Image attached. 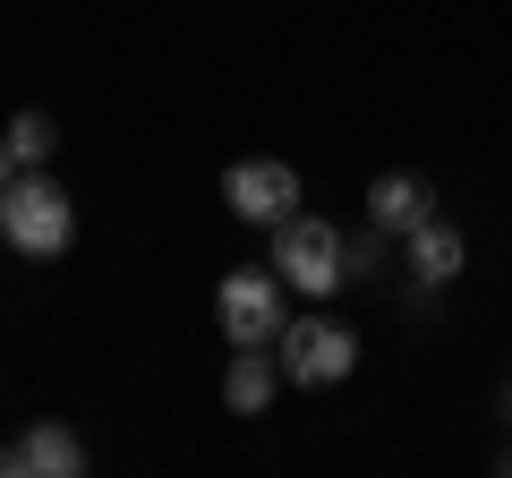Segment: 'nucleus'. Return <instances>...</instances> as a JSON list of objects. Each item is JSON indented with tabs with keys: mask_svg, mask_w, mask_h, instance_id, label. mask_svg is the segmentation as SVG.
<instances>
[{
	"mask_svg": "<svg viewBox=\"0 0 512 478\" xmlns=\"http://www.w3.org/2000/svg\"><path fill=\"white\" fill-rule=\"evenodd\" d=\"M77 231V205L52 171H18V180L0 188V239L18 248V257H60Z\"/></svg>",
	"mask_w": 512,
	"mask_h": 478,
	"instance_id": "f257e3e1",
	"label": "nucleus"
},
{
	"mask_svg": "<svg viewBox=\"0 0 512 478\" xmlns=\"http://www.w3.org/2000/svg\"><path fill=\"white\" fill-rule=\"evenodd\" d=\"M274 274H291V291H308V299H333L350 282V239L316 214H291V222H274Z\"/></svg>",
	"mask_w": 512,
	"mask_h": 478,
	"instance_id": "f03ea898",
	"label": "nucleus"
},
{
	"mask_svg": "<svg viewBox=\"0 0 512 478\" xmlns=\"http://www.w3.org/2000/svg\"><path fill=\"white\" fill-rule=\"evenodd\" d=\"M214 316H222V342L231 350H265V342H282V325H291V308H282V274L265 265H239V274H222V291H214Z\"/></svg>",
	"mask_w": 512,
	"mask_h": 478,
	"instance_id": "7ed1b4c3",
	"label": "nucleus"
},
{
	"mask_svg": "<svg viewBox=\"0 0 512 478\" xmlns=\"http://www.w3.org/2000/svg\"><path fill=\"white\" fill-rule=\"evenodd\" d=\"M282 376L291 385H342L350 368H359V342H350L333 316H299V325H282Z\"/></svg>",
	"mask_w": 512,
	"mask_h": 478,
	"instance_id": "20e7f679",
	"label": "nucleus"
},
{
	"mask_svg": "<svg viewBox=\"0 0 512 478\" xmlns=\"http://www.w3.org/2000/svg\"><path fill=\"white\" fill-rule=\"evenodd\" d=\"M222 197H231L239 222H265V231H274V222L299 214V171L256 154V163H231V171H222Z\"/></svg>",
	"mask_w": 512,
	"mask_h": 478,
	"instance_id": "39448f33",
	"label": "nucleus"
},
{
	"mask_svg": "<svg viewBox=\"0 0 512 478\" xmlns=\"http://www.w3.org/2000/svg\"><path fill=\"white\" fill-rule=\"evenodd\" d=\"M436 214V197H427V180L419 171H384L376 188H367V222H376V231H419V222Z\"/></svg>",
	"mask_w": 512,
	"mask_h": 478,
	"instance_id": "423d86ee",
	"label": "nucleus"
},
{
	"mask_svg": "<svg viewBox=\"0 0 512 478\" xmlns=\"http://www.w3.org/2000/svg\"><path fill=\"white\" fill-rule=\"evenodd\" d=\"M18 453H26V478H86V436L60 419H35L18 436Z\"/></svg>",
	"mask_w": 512,
	"mask_h": 478,
	"instance_id": "0eeeda50",
	"label": "nucleus"
},
{
	"mask_svg": "<svg viewBox=\"0 0 512 478\" xmlns=\"http://www.w3.org/2000/svg\"><path fill=\"white\" fill-rule=\"evenodd\" d=\"M282 393V350L265 342V350H231V376H222V402L239 410V419H256V410Z\"/></svg>",
	"mask_w": 512,
	"mask_h": 478,
	"instance_id": "6e6552de",
	"label": "nucleus"
},
{
	"mask_svg": "<svg viewBox=\"0 0 512 478\" xmlns=\"http://www.w3.org/2000/svg\"><path fill=\"white\" fill-rule=\"evenodd\" d=\"M461 257H470V248H461V231H453V222H436V214H427L419 231H410V274H419L427 291H436V282H453V274H461Z\"/></svg>",
	"mask_w": 512,
	"mask_h": 478,
	"instance_id": "1a4fd4ad",
	"label": "nucleus"
},
{
	"mask_svg": "<svg viewBox=\"0 0 512 478\" xmlns=\"http://www.w3.org/2000/svg\"><path fill=\"white\" fill-rule=\"evenodd\" d=\"M9 154H18V171H35V163H52V146H60V129H52V111H18L9 120Z\"/></svg>",
	"mask_w": 512,
	"mask_h": 478,
	"instance_id": "9d476101",
	"label": "nucleus"
},
{
	"mask_svg": "<svg viewBox=\"0 0 512 478\" xmlns=\"http://www.w3.org/2000/svg\"><path fill=\"white\" fill-rule=\"evenodd\" d=\"M376 265H384V231H359V239H350V282L376 274Z\"/></svg>",
	"mask_w": 512,
	"mask_h": 478,
	"instance_id": "9b49d317",
	"label": "nucleus"
},
{
	"mask_svg": "<svg viewBox=\"0 0 512 478\" xmlns=\"http://www.w3.org/2000/svg\"><path fill=\"white\" fill-rule=\"evenodd\" d=\"M0 478H26V453H18V444H0Z\"/></svg>",
	"mask_w": 512,
	"mask_h": 478,
	"instance_id": "f8f14e48",
	"label": "nucleus"
},
{
	"mask_svg": "<svg viewBox=\"0 0 512 478\" xmlns=\"http://www.w3.org/2000/svg\"><path fill=\"white\" fill-rule=\"evenodd\" d=\"M9 180H18V154H9V137H0V188H9Z\"/></svg>",
	"mask_w": 512,
	"mask_h": 478,
	"instance_id": "ddd939ff",
	"label": "nucleus"
},
{
	"mask_svg": "<svg viewBox=\"0 0 512 478\" xmlns=\"http://www.w3.org/2000/svg\"><path fill=\"white\" fill-rule=\"evenodd\" d=\"M495 470H504V478H512V453H504V461H495Z\"/></svg>",
	"mask_w": 512,
	"mask_h": 478,
	"instance_id": "4468645a",
	"label": "nucleus"
},
{
	"mask_svg": "<svg viewBox=\"0 0 512 478\" xmlns=\"http://www.w3.org/2000/svg\"><path fill=\"white\" fill-rule=\"evenodd\" d=\"M504 419H512V385H504Z\"/></svg>",
	"mask_w": 512,
	"mask_h": 478,
	"instance_id": "2eb2a0df",
	"label": "nucleus"
}]
</instances>
